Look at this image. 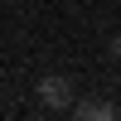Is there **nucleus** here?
I'll use <instances>...</instances> for the list:
<instances>
[{
  "label": "nucleus",
  "instance_id": "obj_3",
  "mask_svg": "<svg viewBox=\"0 0 121 121\" xmlns=\"http://www.w3.org/2000/svg\"><path fill=\"white\" fill-rule=\"evenodd\" d=\"M112 53H116V58H121V34H116V39H112Z\"/></svg>",
  "mask_w": 121,
  "mask_h": 121
},
{
  "label": "nucleus",
  "instance_id": "obj_1",
  "mask_svg": "<svg viewBox=\"0 0 121 121\" xmlns=\"http://www.w3.org/2000/svg\"><path fill=\"white\" fill-rule=\"evenodd\" d=\"M39 102L53 107V112H68V107H73V82L58 78V73H48L44 82H39Z\"/></svg>",
  "mask_w": 121,
  "mask_h": 121
},
{
  "label": "nucleus",
  "instance_id": "obj_2",
  "mask_svg": "<svg viewBox=\"0 0 121 121\" xmlns=\"http://www.w3.org/2000/svg\"><path fill=\"white\" fill-rule=\"evenodd\" d=\"M68 112H73L78 121H112V116H116V107L107 102V97H82V102H73Z\"/></svg>",
  "mask_w": 121,
  "mask_h": 121
}]
</instances>
